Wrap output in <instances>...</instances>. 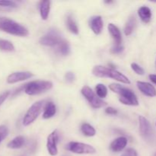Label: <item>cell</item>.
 <instances>
[{
	"label": "cell",
	"instance_id": "13",
	"mask_svg": "<svg viewBox=\"0 0 156 156\" xmlns=\"http://www.w3.org/2000/svg\"><path fill=\"white\" fill-rule=\"evenodd\" d=\"M137 88L144 95L148 97H155L156 96V89L152 84L146 82H140L138 81L136 82Z\"/></svg>",
	"mask_w": 156,
	"mask_h": 156
},
{
	"label": "cell",
	"instance_id": "26",
	"mask_svg": "<svg viewBox=\"0 0 156 156\" xmlns=\"http://www.w3.org/2000/svg\"><path fill=\"white\" fill-rule=\"evenodd\" d=\"M131 69H133V71L134 73H136L137 75H140V76H143L145 74V71L140 65H138L136 62H133L131 63Z\"/></svg>",
	"mask_w": 156,
	"mask_h": 156
},
{
	"label": "cell",
	"instance_id": "2",
	"mask_svg": "<svg viewBox=\"0 0 156 156\" xmlns=\"http://www.w3.org/2000/svg\"><path fill=\"white\" fill-rule=\"evenodd\" d=\"M0 30L18 37H26L29 34L24 26L5 17H0Z\"/></svg>",
	"mask_w": 156,
	"mask_h": 156
},
{
	"label": "cell",
	"instance_id": "37",
	"mask_svg": "<svg viewBox=\"0 0 156 156\" xmlns=\"http://www.w3.org/2000/svg\"><path fill=\"white\" fill-rule=\"evenodd\" d=\"M64 156H66V155H64Z\"/></svg>",
	"mask_w": 156,
	"mask_h": 156
},
{
	"label": "cell",
	"instance_id": "22",
	"mask_svg": "<svg viewBox=\"0 0 156 156\" xmlns=\"http://www.w3.org/2000/svg\"><path fill=\"white\" fill-rule=\"evenodd\" d=\"M81 131L84 135L88 137H92L96 134V130L94 126L87 123H82V126H81Z\"/></svg>",
	"mask_w": 156,
	"mask_h": 156
},
{
	"label": "cell",
	"instance_id": "36",
	"mask_svg": "<svg viewBox=\"0 0 156 156\" xmlns=\"http://www.w3.org/2000/svg\"><path fill=\"white\" fill-rule=\"evenodd\" d=\"M154 156H156V152L155 153V155H154Z\"/></svg>",
	"mask_w": 156,
	"mask_h": 156
},
{
	"label": "cell",
	"instance_id": "8",
	"mask_svg": "<svg viewBox=\"0 0 156 156\" xmlns=\"http://www.w3.org/2000/svg\"><path fill=\"white\" fill-rule=\"evenodd\" d=\"M62 40L59 32L53 29V30H49L44 36H43L40 39V43L43 46H46V47H55V46H58Z\"/></svg>",
	"mask_w": 156,
	"mask_h": 156
},
{
	"label": "cell",
	"instance_id": "6",
	"mask_svg": "<svg viewBox=\"0 0 156 156\" xmlns=\"http://www.w3.org/2000/svg\"><path fill=\"white\" fill-rule=\"evenodd\" d=\"M65 149L69 152L79 155H91L96 153V149L92 146L79 142H69L66 145Z\"/></svg>",
	"mask_w": 156,
	"mask_h": 156
},
{
	"label": "cell",
	"instance_id": "14",
	"mask_svg": "<svg viewBox=\"0 0 156 156\" xmlns=\"http://www.w3.org/2000/svg\"><path fill=\"white\" fill-rule=\"evenodd\" d=\"M127 143V138L125 136H120L111 142L110 145V149L114 152H120L126 148Z\"/></svg>",
	"mask_w": 156,
	"mask_h": 156
},
{
	"label": "cell",
	"instance_id": "5",
	"mask_svg": "<svg viewBox=\"0 0 156 156\" xmlns=\"http://www.w3.org/2000/svg\"><path fill=\"white\" fill-rule=\"evenodd\" d=\"M44 101H38L34 103L29 108L23 118V125L25 126H29L37 120L42 111L44 108Z\"/></svg>",
	"mask_w": 156,
	"mask_h": 156
},
{
	"label": "cell",
	"instance_id": "33",
	"mask_svg": "<svg viewBox=\"0 0 156 156\" xmlns=\"http://www.w3.org/2000/svg\"><path fill=\"white\" fill-rule=\"evenodd\" d=\"M9 94H10L9 91H5V92H3L2 94H0V106L2 105V104L4 103L5 101L7 99V98L9 97Z\"/></svg>",
	"mask_w": 156,
	"mask_h": 156
},
{
	"label": "cell",
	"instance_id": "10",
	"mask_svg": "<svg viewBox=\"0 0 156 156\" xmlns=\"http://www.w3.org/2000/svg\"><path fill=\"white\" fill-rule=\"evenodd\" d=\"M59 142V133L56 129L53 130L47 137V149L51 156H56L58 154L57 144Z\"/></svg>",
	"mask_w": 156,
	"mask_h": 156
},
{
	"label": "cell",
	"instance_id": "23",
	"mask_svg": "<svg viewBox=\"0 0 156 156\" xmlns=\"http://www.w3.org/2000/svg\"><path fill=\"white\" fill-rule=\"evenodd\" d=\"M57 50L59 53H60L62 56H67L70 53L69 44L66 41L62 39V41L58 44Z\"/></svg>",
	"mask_w": 156,
	"mask_h": 156
},
{
	"label": "cell",
	"instance_id": "1",
	"mask_svg": "<svg viewBox=\"0 0 156 156\" xmlns=\"http://www.w3.org/2000/svg\"><path fill=\"white\" fill-rule=\"evenodd\" d=\"M109 88L116 94H119V101L122 104L129 106H138L139 101L135 93L126 87L120 84L113 83L109 85Z\"/></svg>",
	"mask_w": 156,
	"mask_h": 156
},
{
	"label": "cell",
	"instance_id": "17",
	"mask_svg": "<svg viewBox=\"0 0 156 156\" xmlns=\"http://www.w3.org/2000/svg\"><path fill=\"white\" fill-rule=\"evenodd\" d=\"M138 15L142 21L146 24L150 22L152 19V11L147 6H142L139 9Z\"/></svg>",
	"mask_w": 156,
	"mask_h": 156
},
{
	"label": "cell",
	"instance_id": "32",
	"mask_svg": "<svg viewBox=\"0 0 156 156\" xmlns=\"http://www.w3.org/2000/svg\"><path fill=\"white\" fill-rule=\"evenodd\" d=\"M105 113L107 114H109V115H117L118 111L117 109L112 108V107H108L105 109Z\"/></svg>",
	"mask_w": 156,
	"mask_h": 156
},
{
	"label": "cell",
	"instance_id": "34",
	"mask_svg": "<svg viewBox=\"0 0 156 156\" xmlns=\"http://www.w3.org/2000/svg\"><path fill=\"white\" fill-rule=\"evenodd\" d=\"M149 79H150L151 82H153L154 84H155L156 85V75L155 74L149 75Z\"/></svg>",
	"mask_w": 156,
	"mask_h": 156
},
{
	"label": "cell",
	"instance_id": "11",
	"mask_svg": "<svg viewBox=\"0 0 156 156\" xmlns=\"http://www.w3.org/2000/svg\"><path fill=\"white\" fill-rule=\"evenodd\" d=\"M33 76V73L30 72H15L8 76L7 82L9 84H15L17 82L27 80Z\"/></svg>",
	"mask_w": 156,
	"mask_h": 156
},
{
	"label": "cell",
	"instance_id": "35",
	"mask_svg": "<svg viewBox=\"0 0 156 156\" xmlns=\"http://www.w3.org/2000/svg\"><path fill=\"white\" fill-rule=\"evenodd\" d=\"M105 3H108V4H110V3H113V2H113V1H105Z\"/></svg>",
	"mask_w": 156,
	"mask_h": 156
},
{
	"label": "cell",
	"instance_id": "38",
	"mask_svg": "<svg viewBox=\"0 0 156 156\" xmlns=\"http://www.w3.org/2000/svg\"><path fill=\"white\" fill-rule=\"evenodd\" d=\"M155 125H156V123H155Z\"/></svg>",
	"mask_w": 156,
	"mask_h": 156
},
{
	"label": "cell",
	"instance_id": "31",
	"mask_svg": "<svg viewBox=\"0 0 156 156\" xmlns=\"http://www.w3.org/2000/svg\"><path fill=\"white\" fill-rule=\"evenodd\" d=\"M65 79L68 82H73L75 80V79H76V76H75V74L73 73L68 72V73H66Z\"/></svg>",
	"mask_w": 156,
	"mask_h": 156
},
{
	"label": "cell",
	"instance_id": "21",
	"mask_svg": "<svg viewBox=\"0 0 156 156\" xmlns=\"http://www.w3.org/2000/svg\"><path fill=\"white\" fill-rule=\"evenodd\" d=\"M66 26L68 27L69 30L71 33L74 34H79V27H78L77 24H76V21L73 18V15H68L66 17Z\"/></svg>",
	"mask_w": 156,
	"mask_h": 156
},
{
	"label": "cell",
	"instance_id": "27",
	"mask_svg": "<svg viewBox=\"0 0 156 156\" xmlns=\"http://www.w3.org/2000/svg\"><path fill=\"white\" fill-rule=\"evenodd\" d=\"M8 134H9V129L7 126L5 125H1L0 126V143L6 138Z\"/></svg>",
	"mask_w": 156,
	"mask_h": 156
},
{
	"label": "cell",
	"instance_id": "4",
	"mask_svg": "<svg viewBox=\"0 0 156 156\" xmlns=\"http://www.w3.org/2000/svg\"><path fill=\"white\" fill-rule=\"evenodd\" d=\"M53 88V83L50 81L36 80L26 84L24 92L28 95H37Z\"/></svg>",
	"mask_w": 156,
	"mask_h": 156
},
{
	"label": "cell",
	"instance_id": "19",
	"mask_svg": "<svg viewBox=\"0 0 156 156\" xmlns=\"http://www.w3.org/2000/svg\"><path fill=\"white\" fill-rule=\"evenodd\" d=\"M25 144V139L22 136H18L15 138H14L12 141L8 143V148L12 149H21Z\"/></svg>",
	"mask_w": 156,
	"mask_h": 156
},
{
	"label": "cell",
	"instance_id": "20",
	"mask_svg": "<svg viewBox=\"0 0 156 156\" xmlns=\"http://www.w3.org/2000/svg\"><path fill=\"white\" fill-rule=\"evenodd\" d=\"M136 26V19L134 15H131V16L128 18L127 21H126V24H125V35H126V36H129V35L132 34L134 29H135Z\"/></svg>",
	"mask_w": 156,
	"mask_h": 156
},
{
	"label": "cell",
	"instance_id": "29",
	"mask_svg": "<svg viewBox=\"0 0 156 156\" xmlns=\"http://www.w3.org/2000/svg\"><path fill=\"white\" fill-rule=\"evenodd\" d=\"M121 156H138V154H137L136 150H135L133 148H129L125 151L124 153Z\"/></svg>",
	"mask_w": 156,
	"mask_h": 156
},
{
	"label": "cell",
	"instance_id": "25",
	"mask_svg": "<svg viewBox=\"0 0 156 156\" xmlns=\"http://www.w3.org/2000/svg\"><path fill=\"white\" fill-rule=\"evenodd\" d=\"M0 50L6 52H12L15 50V47L10 41L0 39Z\"/></svg>",
	"mask_w": 156,
	"mask_h": 156
},
{
	"label": "cell",
	"instance_id": "3",
	"mask_svg": "<svg viewBox=\"0 0 156 156\" xmlns=\"http://www.w3.org/2000/svg\"><path fill=\"white\" fill-rule=\"evenodd\" d=\"M92 74L94 76L99 78H110V79H114L117 82H122L124 84H130V80L122 74L120 72L117 71L114 69H111L110 67H105L103 66H95L92 69Z\"/></svg>",
	"mask_w": 156,
	"mask_h": 156
},
{
	"label": "cell",
	"instance_id": "15",
	"mask_svg": "<svg viewBox=\"0 0 156 156\" xmlns=\"http://www.w3.org/2000/svg\"><path fill=\"white\" fill-rule=\"evenodd\" d=\"M108 31H109L110 34L112 37L114 39V43H115V46H120L122 42V35L120 33V30L115 24L110 23L108 24Z\"/></svg>",
	"mask_w": 156,
	"mask_h": 156
},
{
	"label": "cell",
	"instance_id": "28",
	"mask_svg": "<svg viewBox=\"0 0 156 156\" xmlns=\"http://www.w3.org/2000/svg\"><path fill=\"white\" fill-rule=\"evenodd\" d=\"M0 6L6 8H16L18 5L13 1H7V0H0Z\"/></svg>",
	"mask_w": 156,
	"mask_h": 156
},
{
	"label": "cell",
	"instance_id": "12",
	"mask_svg": "<svg viewBox=\"0 0 156 156\" xmlns=\"http://www.w3.org/2000/svg\"><path fill=\"white\" fill-rule=\"evenodd\" d=\"M89 27L96 35L101 34L104 27V22L101 16L96 15L91 17L89 20Z\"/></svg>",
	"mask_w": 156,
	"mask_h": 156
},
{
	"label": "cell",
	"instance_id": "9",
	"mask_svg": "<svg viewBox=\"0 0 156 156\" xmlns=\"http://www.w3.org/2000/svg\"><path fill=\"white\" fill-rule=\"evenodd\" d=\"M139 125L141 136L146 140H150L152 136V127L150 122L143 116L139 117Z\"/></svg>",
	"mask_w": 156,
	"mask_h": 156
},
{
	"label": "cell",
	"instance_id": "16",
	"mask_svg": "<svg viewBox=\"0 0 156 156\" xmlns=\"http://www.w3.org/2000/svg\"><path fill=\"white\" fill-rule=\"evenodd\" d=\"M56 107L55 104L52 101H49L46 104L44 108V113H43V118L50 119L56 115Z\"/></svg>",
	"mask_w": 156,
	"mask_h": 156
},
{
	"label": "cell",
	"instance_id": "30",
	"mask_svg": "<svg viewBox=\"0 0 156 156\" xmlns=\"http://www.w3.org/2000/svg\"><path fill=\"white\" fill-rule=\"evenodd\" d=\"M123 51V47L120 46H114L111 49V52L113 54H119Z\"/></svg>",
	"mask_w": 156,
	"mask_h": 156
},
{
	"label": "cell",
	"instance_id": "18",
	"mask_svg": "<svg viewBox=\"0 0 156 156\" xmlns=\"http://www.w3.org/2000/svg\"><path fill=\"white\" fill-rule=\"evenodd\" d=\"M40 15L43 20H47L50 11V1H41L39 5Z\"/></svg>",
	"mask_w": 156,
	"mask_h": 156
},
{
	"label": "cell",
	"instance_id": "24",
	"mask_svg": "<svg viewBox=\"0 0 156 156\" xmlns=\"http://www.w3.org/2000/svg\"><path fill=\"white\" fill-rule=\"evenodd\" d=\"M96 94L99 98H105L108 95V88L104 84H98L95 87Z\"/></svg>",
	"mask_w": 156,
	"mask_h": 156
},
{
	"label": "cell",
	"instance_id": "7",
	"mask_svg": "<svg viewBox=\"0 0 156 156\" xmlns=\"http://www.w3.org/2000/svg\"><path fill=\"white\" fill-rule=\"evenodd\" d=\"M81 93L85 97V98L88 101V103L90 104V105L92 108H103L107 105L106 102L104 101L102 99L99 98L97 94L92 91V89L90 87L87 86V85L82 87V90H81Z\"/></svg>",
	"mask_w": 156,
	"mask_h": 156
}]
</instances>
